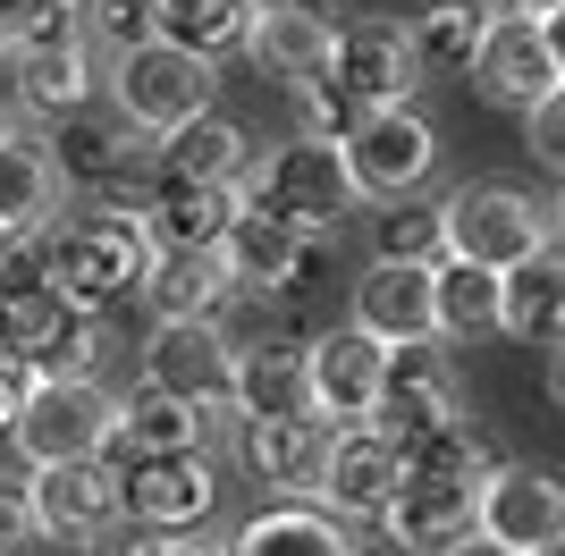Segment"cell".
I'll list each match as a JSON object with an SVG mask.
<instances>
[{"label": "cell", "mask_w": 565, "mask_h": 556, "mask_svg": "<svg viewBox=\"0 0 565 556\" xmlns=\"http://www.w3.org/2000/svg\"><path fill=\"white\" fill-rule=\"evenodd\" d=\"M236 414H305V346H236Z\"/></svg>", "instance_id": "33"}, {"label": "cell", "mask_w": 565, "mask_h": 556, "mask_svg": "<svg viewBox=\"0 0 565 556\" xmlns=\"http://www.w3.org/2000/svg\"><path fill=\"white\" fill-rule=\"evenodd\" d=\"M161 556H228V532H186V539H169Z\"/></svg>", "instance_id": "40"}, {"label": "cell", "mask_w": 565, "mask_h": 556, "mask_svg": "<svg viewBox=\"0 0 565 556\" xmlns=\"http://www.w3.org/2000/svg\"><path fill=\"white\" fill-rule=\"evenodd\" d=\"M110 421H118V396L102 379H34L25 414L9 421V447H18L25 472L76 463V456H110Z\"/></svg>", "instance_id": "6"}, {"label": "cell", "mask_w": 565, "mask_h": 556, "mask_svg": "<svg viewBox=\"0 0 565 556\" xmlns=\"http://www.w3.org/2000/svg\"><path fill=\"white\" fill-rule=\"evenodd\" d=\"M143 25L194 60H228L254 34V0H143Z\"/></svg>", "instance_id": "31"}, {"label": "cell", "mask_w": 565, "mask_h": 556, "mask_svg": "<svg viewBox=\"0 0 565 556\" xmlns=\"http://www.w3.org/2000/svg\"><path fill=\"white\" fill-rule=\"evenodd\" d=\"M152 169L161 178H212V185H245V169H254V136L236 127L228 110H203L186 118L178 136L152 143Z\"/></svg>", "instance_id": "28"}, {"label": "cell", "mask_w": 565, "mask_h": 556, "mask_svg": "<svg viewBox=\"0 0 565 556\" xmlns=\"http://www.w3.org/2000/svg\"><path fill=\"white\" fill-rule=\"evenodd\" d=\"M548 228L565 236V178H557V203H548Z\"/></svg>", "instance_id": "45"}, {"label": "cell", "mask_w": 565, "mask_h": 556, "mask_svg": "<svg viewBox=\"0 0 565 556\" xmlns=\"http://www.w3.org/2000/svg\"><path fill=\"white\" fill-rule=\"evenodd\" d=\"M338 152H347V178H354V194H363V211L430 194V178H439V127H430L414 101H405V110H372Z\"/></svg>", "instance_id": "9"}, {"label": "cell", "mask_w": 565, "mask_h": 556, "mask_svg": "<svg viewBox=\"0 0 565 556\" xmlns=\"http://www.w3.org/2000/svg\"><path fill=\"white\" fill-rule=\"evenodd\" d=\"M34 136H43L60 185H76V194H118V203H136V194H143L152 136H136V127L110 110V93H94V101L60 110L51 127H34Z\"/></svg>", "instance_id": "4"}, {"label": "cell", "mask_w": 565, "mask_h": 556, "mask_svg": "<svg viewBox=\"0 0 565 556\" xmlns=\"http://www.w3.org/2000/svg\"><path fill=\"white\" fill-rule=\"evenodd\" d=\"M523 556H565V539H541V548H523Z\"/></svg>", "instance_id": "46"}, {"label": "cell", "mask_w": 565, "mask_h": 556, "mask_svg": "<svg viewBox=\"0 0 565 556\" xmlns=\"http://www.w3.org/2000/svg\"><path fill=\"white\" fill-rule=\"evenodd\" d=\"M548 405L565 414V346H548Z\"/></svg>", "instance_id": "43"}, {"label": "cell", "mask_w": 565, "mask_h": 556, "mask_svg": "<svg viewBox=\"0 0 565 556\" xmlns=\"http://www.w3.org/2000/svg\"><path fill=\"white\" fill-rule=\"evenodd\" d=\"M0 136H9V118H0Z\"/></svg>", "instance_id": "47"}, {"label": "cell", "mask_w": 565, "mask_h": 556, "mask_svg": "<svg viewBox=\"0 0 565 556\" xmlns=\"http://www.w3.org/2000/svg\"><path fill=\"white\" fill-rule=\"evenodd\" d=\"M405 43L423 60V76H465L490 25V0H405Z\"/></svg>", "instance_id": "30"}, {"label": "cell", "mask_w": 565, "mask_h": 556, "mask_svg": "<svg viewBox=\"0 0 565 556\" xmlns=\"http://www.w3.org/2000/svg\"><path fill=\"white\" fill-rule=\"evenodd\" d=\"M347 321L363 329V338H380V346H423V338H439V312H430V261H363Z\"/></svg>", "instance_id": "20"}, {"label": "cell", "mask_w": 565, "mask_h": 556, "mask_svg": "<svg viewBox=\"0 0 565 556\" xmlns=\"http://www.w3.org/2000/svg\"><path fill=\"white\" fill-rule=\"evenodd\" d=\"M254 9H262V0H254Z\"/></svg>", "instance_id": "48"}, {"label": "cell", "mask_w": 565, "mask_h": 556, "mask_svg": "<svg viewBox=\"0 0 565 556\" xmlns=\"http://www.w3.org/2000/svg\"><path fill=\"white\" fill-rule=\"evenodd\" d=\"M490 9H507V18H548V9H565V0H490Z\"/></svg>", "instance_id": "44"}, {"label": "cell", "mask_w": 565, "mask_h": 556, "mask_svg": "<svg viewBox=\"0 0 565 556\" xmlns=\"http://www.w3.org/2000/svg\"><path fill=\"white\" fill-rule=\"evenodd\" d=\"M380 430L397 447L439 439L448 421H465V371H456V346L423 338V346H388V388H380Z\"/></svg>", "instance_id": "12"}, {"label": "cell", "mask_w": 565, "mask_h": 556, "mask_svg": "<svg viewBox=\"0 0 565 556\" xmlns=\"http://www.w3.org/2000/svg\"><path fill=\"white\" fill-rule=\"evenodd\" d=\"M34 481V514H43V539L60 548H85L94 532H110L127 498H118V463L110 456H76V463H43V472H25Z\"/></svg>", "instance_id": "18"}, {"label": "cell", "mask_w": 565, "mask_h": 556, "mask_svg": "<svg viewBox=\"0 0 565 556\" xmlns=\"http://www.w3.org/2000/svg\"><path fill=\"white\" fill-rule=\"evenodd\" d=\"M439 194H405V203H372V261H439Z\"/></svg>", "instance_id": "34"}, {"label": "cell", "mask_w": 565, "mask_h": 556, "mask_svg": "<svg viewBox=\"0 0 565 556\" xmlns=\"http://www.w3.org/2000/svg\"><path fill=\"white\" fill-rule=\"evenodd\" d=\"M236 211H245V185L161 178V169H143V194H136V220L152 236V254H220Z\"/></svg>", "instance_id": "15"}, {"label": "cell", "mask_w": 565, "mask_h": 556, "mask_svg": "<svg viewBox=\"0 0 565 556\" xmlns=\"http://www.w3.org/2000/svg\"><path fill=\"white\" fill-rule=\"evenodd\" d=\"M472 506H481V489H456V481H423V472H405L388 514H380V532L397 539L405 556H439L472 532Z\"/></svg>", "instance_id": "24"}, {"label": "cell", "mask_w": 565, "mask_h": 556, "mask_svg": "<svg viewBox=\"0 0 565 556\" xmlns=\"http://www.w3.org/2000/svg\"><path fill=\"white\" fill-rule=\"evenodd\" d=\"M220 489H228V481H220V456H212V447H186V456H127V463H118L127 523H143V532H161V539L212 532Z\"/></svg>", "instance_id": "7"}, {"label": "cell", "mask_w": 565, "mask_h": 556, "mask_svg": "<svg viewBox=\"0 0 565 556\" xmlns=\"http://www.w3.org/2000/svg\"><path fill=\"white\" fill-rule=\"evenodd\" d=\"M34 9H43V0H0V51H9L25 25H34Z\"/></svg>", "instance_id": "39"}, {"label": "cell", "mask_w": 565, "mask_h": 556, "mask_svg": "<svg viewBox=\"0 0 565 556\" xmlns=\"http://www.w3.org/2000/svg\"><path fill=\"white\" fill-rule=\"evenodd\" d=\"M34 254H43V278L68 303H85V312H118V303L143 287L152 236H143L136 203H118V194H85V203H60V220L34 236Z\"/></svg>", "instance_id": "1"}, {"label": "cell", "mask_w": 565, "mask_h": 556, "mask_svg": "<svg viewBox=\"0 0 565 556\" xmlns=\"http://www.w3.org/2000/svg\"><path fill=\"white\" fill-rule=\"evenodd\" d=\"M439 556H515V548H507V539H490V532H465L456 548H439Z\"/></svg>", "instance_id": "41"}, {"label": "cell", "mask_w": 565, "mask_h": 556, "mask_svg": "<svg viewBox=\"0 0 565 556\" xmlns=\"http://www.w3.org/2000/svg\"><path fill=\"white\" fill-rule=\"evenodd\" d=\"M321 85L347 93L363 118H372V110H405V101H414V85H423V60H414V43H405L397 18L354 9V18H338V34H330Z\"/></svg>", "instance_id": "8"}, {"label": "cell", "mask_w": 565, "mask_h": 556, "mask_svg": "<svg viewBox=\"0 0 565 556\" xmlns=\"http://www.w3.org/2000/svg\"><path fill=\"white\" fill-rule=\"evenodd\" d=\"M212 430H220V414H203V405H178V396H161V388H127L118 396V421H110V456L127 463V456H186V447H212Z\"/></svg>", "instance_id": "25"}, {"label": "cell", "mask_w": 565, "mask_h": 556, "mask_svg": "<svg viewBox=\"0 0 565 556\" xmlns=\"http://www.w3.org/2000/svg\"><path fill=\"white\" fill-rule=\"evenodd\" d=\"M136 379L178 396V405H203V414H236V338H228V321H152Z\"/></svg>", "instance_id": "10"}, {"label": "cell", "mask_w": 565, "mask_h": 556, "mask_svg": "<svg viewBox=\"0 0 565 556\" xmlns=\"http://www.w3.org/2000/svg\"><path fill=\"white\" fill-rule=\"evenodd\" d=\"M430 312H439V346L498 338V270L439 254V261H430Z\"/></svg>", "instance_id": "32"}, {"label": "cell", "mask_w": 565, "mask_h": 556, "mask_svg": "<svg viewBox=\"0 0 565 556\" xmlns=\"http://www.w3.org/2000/svg\"><path fill=\"white\" fill-rule=\"evenodd\" d=\"M245 203L270 211V220H287V228L312 236V245H330V236L347 228V211H363V194H354L338 143L287 136V143H270V152L245 169Z\"/></svg>", "instance_id": "3"}, {"label": "cell", "mask_w": 565, "mask_h": 556, "mask_svg": "<svg viewBox=\"0 0 565 556\" xmlns=\"http://www.w3.org/2000/svg\"><path fill=\"white\" fill-rule=\"evenodd\" d=\"M25 371H34V379H94L102 371V354H110V312H85V303H51L43 312V329H34V338H25Z\"/></svg>", "instance_id": "29"}, {"label": "cell", "mask_w": 565, "mask_h": 556, "mask_svg": "<svg viewBox=\"0 0 565 556\" xmlns=\"http://www.w3.org/2000/svg\"><path fill=\"white\" fill-rule=\"evenodd\" d=\"M541 34H548V60H557V76H565V9H548Z\"/></svg>", "instance_id": "42"}, {"label": "cell", "mask_w": 565, "mask_h": 556, "mask_svg": "<svg viewBox=\"0 0 565 556\" xmlns=\"http://www.w3.org/2000/svg\"><path fill=\"white\" fill-rule=\"evenodd\" d=\"M439 236H448L456 261H481V270H515L523 254H541L548 236V203L523 194L507 178H472L456 194H439Z\"/></svg>", "instance_id": "5"}, {"label": "cell", "mask_w": 565, "mask_h": 556, "mask_svg": "<svg viewBox=\"0 0 565 556\" xmlns=\"http://www.w3.org/2000/svg\"><path fill=\"white\" fill-rule=\"evenodd\" d=\"M25 388H34L25 354H18V346H0V439H9V421L25 414Z\"/></svg>", "instance_id": "38"}, {"label": "cell", "mask_w": 565, "mask_h": 556, "mask_svg": "<svg viewBox=\"0 0 565 556\" xmlns=\"http://www.w3.org/2000/svg\"><path fill=\"white\" fill-rule=\"evenodd\" d=\"M312 261H321V245L312 236H296L287 220H270V211H236L228 236H220V270H228L236 296H254V303H287V296H305V278Z\"/></svg>", "instance_id": "14"}, {"label": "cell", "mask_w": 565, "mask_h": 556, "mask_svg": "<svg viewBox=\"0 0 565 556\" xmlns=\"http://www.w3.org/2000/svg\"><path fill=\"white\" fill-rule=\"evenodd\" d=\"M472 532L507 539V548H541V539H565V481L548 463H498L490 481H481V506H472Z\"/></svg>", "instance_id": "19"}, {"label": "cell", "mask_w": 565, "mask_h": 556, "mask_svg": "<svg viewBox=\"0 0 565 556\" xmlns=\"http://www.w3.org/2000/svg\"><path fill=\"white\" fill-rule=\"evenodd\" d=\"M523 152L565 178V76L541 93V101H532V110H523Z\"/></svg>", "instance_id": "36"}, {"label": "cell", "mask_w": 565, "mask_h": 556, "mask_svg": "<svg viewBox=\"0 0 565 556\" xmlns=\"http://www.w3.org/2000/svg\"><path fill=\"white\" fill-rule=\"evenodd\" d=\"M43 514H34V481L0 472V556H43Z\"/></svg>", "instance_id": "35"}, {"label": "cell", "mask_w": 565, "mask_h": 556, "mask_svg": "<svg viewBox=\"0 0 565 556\" xmlns=\"http://www.w3.org/2000/svg\"><path fill=\"white\" fill-rule=\"evenodd\" d=\"M472 93L481 101H498V110H532L548 85H557V60H548V34L541 18H507V9H490V25H481V51H472Z\"/></svg>", "instance_id": "17"}, {"label": "cell", "mask_w": 565, "mask_h": 556, "mask_svg": "<svg viewBox=\"0 0 565 556\" xmlns=\"http://www.w3.org/2000/svg\"><path fill=\"white\" fill-rule=\"evenodd\" d=\"M228 556H354V523L312 498H262L228 532Z\"/></svg>", "instance_id": "23"}, {"label": "cell", "mask_w": 565, "mask_h": 556, "mask_svg": "<svg viewBox=\"0 0 565 556\" xmlns=\"http://www.w3.org/2000/svg\"><path fill=\"white\" fill-rule=\"evenodd\" d=\"M136 303L152 321H220L236 303V287H228V270H220V254H152Z\"/></svg>", "instance_id": "27"}, {"label": "cell", "mask_w": 565, "mask_h": 556, "mask_svg": "<svg viewBox=\"0 0 565 556\" xmlns=\"http://www.w3.org/2000/svg\"><path fill=\"white\" fill-rule=\"evenodd\" d=\"M405 481V447L380 430V421H354V430H330V463H321V498L312 506H330L338 523H380L388 498Z\"/></svg>", "instance_id": "16"}, {"label": "cell", "mask_w": 565, "mask_h": 556, "mask_svg": "<svg viewBox=\"0 0 565 556\" xmlns=\"http://www.w3.org/2000/svg\"><path fill=\"white\" fill-rule=\"evenodd\" d=\"M338 18H347L338 0H262V9H254V34H245V51H254V60L279 76V85L305 93L312 76H321V60H330Z\"/></svg>", "instance_id": "21"}, {"label": "cell", "mask_w": 565, "mask_h": 556, "mask_svg": "<svg viewBox=\"0 0 565 556\" xmlns=\"http://www.w3.org/2000/svg\"><path fill=\"white\" fill-rule=\"evenodd\" d=\"M236 463L262 498H321L330 421L312 414H236Z\"/></svg>", "instance_id": "13"}, {"label": "cell", "mask_w": 565, "mask_h": 556, "mask_svg": "<svg viewBox=\"0 0 565 556\" xmlns=\"http://www.w3.org/2000/svg\"><path fill=\"white\" fill-rule=\"evenodd\" d=\"M498 338L565 346V236H548L541 254H523L515 270H498Z\"/></svg>", "instance_id": "22"}, {"label": "cell", "mask_w": 565, "mask_h": 556, "mask_svg": "<svg viewBox=\"0 0 565 556\" xmlns=\"http://www.w3.org/2000/svg\"><path fill=\"white\" fill-rule=\"evenodd\" d=\"M161 548H169L161 532H143V523H127V514H118L110 532H94V539H85L76 556H161Z\"/></svg>", "instance_id": "37"}, {"label": "cell", "mask_w": 565, "mask_h": 556, "mask_svg": "<svg viewBox=\"0 0 565 556\" xmlns=\"http://www.w3.org/2000/svg\"><path fill=\"white\" fill-rule=\"evenodd\" d=\"M102 93H110V110L136 127V136H178L186 118L220 110V60H194V51L161 43V34H143V43L110 51L102 60Z\"/></svg>", "instance_id": "2"}, {"label": "cell", "mask_w": 565, "mask_h": 556, "mask_svg": "<svg viewBox=\"0 0 565 556\" xmlns=\"http://www.w3.org/2000/svg\"><path fill=\"white\" fill-rule=\"evenodd\" d=\"M380 388H388V346L363 338L354 321H330L305 338V414L354 430V421L380 414Z\"/></svg>", "instance_id": "11"}, {"label": "cell", "mask_w": 565, "mask_h": 556, "mask_svg": "<svg viewBox=\"0 0 565 556\" xmlns=\"http://www.w3.org/2000/svg\"><path fill=\"white\" fill-rule=\"evenodd\" d=\"M60 169H51L43 136L34 127H9L0 136V236H43L60 220Z\"/></svg>", "instance_id": "26"}]
</instances>
